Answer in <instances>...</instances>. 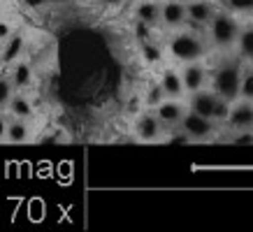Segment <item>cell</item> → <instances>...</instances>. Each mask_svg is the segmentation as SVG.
I'll use <instances>...</instances> for the list:
<instances>
[{"label":"cell","instance_id":"19","mask_svg":"<svg viewBox=\"0 0 253 232\" xmlns=\"http://www.w3.org/2000/svg\"><path fill=\"white\" fill-rule=\"evenodd\" d=\"M239 98H244V100H253V70H244V72H242Z\"/></svg>","mask_w":253,"mask_h":232},{"label":"cell","instance_id":"12","mask_svg":"<svg viewBox=\"0 0 253 232\" xmlns=\"http://www.w3.org/2000/svg\"><path fill=\"white\" fill-rule=\"evenodd\" d=\"M161 88L165 93V98H181L184 95V81H181V72L176 70H165L161 75Z\"/></svg>","mask_w":253,"mask_h":232},{"label":"cell","instance_id":"6","mask_svg":"<svg viewBox=\"0 0 253 232\" xmlns=\"http://www.w3.org/2000/svg\"><path fill=\"white\" fill-rule=\"evenodd\" d=\"M163 128L161 118L156 116V112H142L135 121V135H137L139 142H158L163 137Z\"/></svg>","mask_w":253,"mask_h":232},{"label":"cell","instance_id":"27","mask_svg":"<svg viewBox=\"0 0 253 232\" xmlns=\"http://www.w3.org/2000/svg\"><path fill=\"white\" fill-rule=\"evenodd\" d=\"M12 33H14V31H12V26H9L7 21H2V19H0V42H5Z\"/></svg>","mask_w":253,"mask_h":232},{"label":"cell","instance_id":"30","mask_svg":"<svg viewBox=\"0 0 253 232\" xmlns=\"http://www.w3.org/2000/svg\"><path fill=\"white\" fill-rule=\"evenodd\" d=\"M70 2H75V0H49V5H70Z\"/></svg>","mask_w":253,"mask_h":232},{"label":"cell","instance_id":"9","mask_svg":"<svg viewBox=\"0 0 253 232\" xmlns=\"http://www.w3.org/2000/svg\"><path fill=\"white\" fill-rule=\"evenodd\" d=\"M181 81H184V88L188 93H195L200 88H205V84H207V68L198 61L186 63L184 70H181Z\"/></svg>","mask_w":253,"mask_h":232},{"label":"cell","instance_id":"10","mask_svg":"<svg viewBox=\"0 0 253 232\" xmlns=\"http://www.w3.org/2000/svg\"><path fill=\"white\" fill-rule=\"evenodd\" d=\"M161 21L168 26V28H179L188 21V12H186V5L179 2V0H168L165 5H161Z\"/></svg>","mask_w":253,"mask_h":232},{"label":"cell","instance_id":"22","mask_svg":"<svg viewBox=\"0 0 253 232\" xmlns=\"http://www.w3.org/2000/svg\"><path fill=\"white\" fill-rule=\"evenodd\" d=\"M228 5L237 14H253V0H228Z\"/></svg>","mask_w":253,"mask_h":232},{"label":"cell","instance_id":"13","mask_svg":"<svg viewBox=\"0 0 253 232\" xmlns=\"http://www.w3.org/2000/svg\"><path fill=\"white\" fill-rule=\"evenodd\" d=\"M9 79H12V84H14L16 91H23V88H28V86L33 84V68L28 63L16 61L14 65H12Z\"/></svg>","mask_w":253,"mask_h":232},{"label":"cell","instance_id":"29","mask_svg":"<svg viewBox=\"0 0 253 232\" xmlns=\"http://www.w3.org/2000/svg\"><path fill=\"white\" fill-rule=\"evenodd\" d=\"M100 5H105V7H114V5H119L121 0H98Z\"/></svg>","mask_w":253,"mask_h":232},{"label":"cell","instance_id":"24","mask_svg":"<svg viewBox=\"0 0 253 232\" xmlns=\"http://www.w3.org/2000/svg\"><path fill=\"white\" fill-rule=\"evenodd\" d=\"M232 142L239 144V147H244V144H253V128H249V130H237V135L232 137Z\"/></svg>","mask_w":253,"mask_h":232},{"label":"cell","instance_id":"15","mask_svg":"<svg viewBox=\"0 0 253 232\" xmlns=\"http://www.w3.org/2000/svg\"><path fill=\"white\" fill-rule=\"evenodd\" d=\"M23 46H26V38L21 33H12L5 39V46H2V63H16V58L23 51Z\"/></svg>","mask_w":253,"mask_h":232},{"label":"cell","instance_id":"23","mask_svg":"<svg viewBox=\"0 0 253 232\" xmlns=\"http://www.w3.org/2000/svg\"><path fill=\"white\" fill-rule=\"evenodd\" d=\"M165 100V93H163L161 84H156L149 88V93H146V105H151V107H156V105H161V102Z\"/></svg>","mask_w":253,"mask_h":232},{"label":"cell","instance_id":"4","mask_svg":"<svg viewBox=\"0 0 253 232\" xmlns=\"http://www.w3.org/2000/svg\"><path fill=\"white\" fill-rule=\"evenodd\" d=\"M179 128L186 132V137L191 142H207L216 135V121L214 118H207L202 114H195V112H186L184 121L179 123Z\"/></svg>","mask_w":253,"mask_h":232},{"label":"cell","instance_id":"16","mask_svg":"<svg viewBox=\"0 0 253 232\" xmlns=\"http://www.w3.org/2000/svg\"><path fill=\"white\" fill-rule=\"evenodd\" d=\"M7 112L14 118H31L33 116V105H31V100L26 98V95H21V93H14L12 95V100L7 102Z\"/></svg>","mask_w":253,"mask_h":232},{"label":"cell","instance_id":"28","mask_svg":"<svg viewBox=\"0 0 253 232\" xmlns=\"http://www.w3.org/2000/svg\"><path fill=\"white\" fill-rule=\"evenodd\" d=\"M7 118H5V114H2V112H0V142H2V139H5V135H7Z\"/></svg>","mask_w":253,"mask_h":232},{"label":"cell","instance_id":"25","mask_svg":"<svg viewBox=\"0 0 253 232\" xmlns=\"http://www.w3.org/2000/svg\"><path fill=\"white\" fill-rule=\"evenodd\" d=\"M135 33H137V38L144 42V39L151 38V23H144V21H137V28H135Z\"/></svg>","mask_w":253,"mask_h":232},{"label":"cell","instance_id":"21","mask_svg":"<svg viewBox=\"0 0 253 232\" xmlns=\"http://www.w3.org/2000/svg\"><path fill=\"white\" fill-rule=\"evenodd\" d=\"M142 56H144L146 63H158L163 58V51H161V46H158V44H154V42L144 39V42H142Z\"/></svg>","mask_w":253,"mask_h":232},{"label":"cell","instance_id":"5","mask_svg":"<svg viewBox=\"0 0 253 232\" xmlns=\"http://www.w3.org/2000/svg\"><path fill=\"white\" fill-rule=\"evenodd\" d=\"M225 123L230 125L235 132L253 128V100H244V98H237L235 102H230V112H228V118H225Z\"/></svg>","mask_w":253,"mask_h":232},{"label":"cell","instance_id":"2","mask_svg":"<svg viewBox=\"0 0 253 232\" xmlns=\"http://www.w3.org/2000/svg\"><path fill=\"white\" fill-rule=\"evenodd\" d=\"M205 51H207V44L198 33H176L174 38L169 39V54L181 63L200 61L205 56Z\"/></svg>","mask_w":253,"mask_h":232},{"label":"cell","instance_id":"11","mask_svg":"<svg viewBox=\"0 0 253 232\" xmlns=\"http://www.w3.org/2000/svg\"><path fill=\"white\" fill-rule=\"evenodd\" d=\"M186 12H188V21L195 23V26H209L211 16H214V7L209 5L207 0H193V2H188Z\"/></svg>","mask_w":253,"mask_h":232},{"label":"cell","instance_id":"18","mask_svg":"<svg viewBox=\"0 0 253 232\" xmlns=\"http://www.w3.org/2000/svg\"><path fill=\"white\" fill-rule=\"evenodd\" d=\"M237 46H239V54L244 56L246 61H253V26L239 31L237 38Z\"/></svg>","mask_w":253,"mask_h":232},{"label":"cell","instance_id":"20","mask_svg":"<svg viewBox=\"0 0 253 232\" xmlns=\"http://www.w3.org/2000/svg\"><path fill=\"white\" fill-rule=\"evenodd\" d=\"M16 93L14 84H12V79L9 77H0V109L7 107V102L12 100V95Z\"/></svg>","mask_w":253,"mask_h":232},{"label":"cell","instance_id":"3","mask_svg":"<svg viewBox=\"0 0 253 232\" xmlns=\"http://www.w3.org/2000/svg\"><path fill=\"white\" fill-rule=\"evenodd\" d=\"M209 35H211V42L218 49H230L232 44H237V38H239L237 19L232 14H225V12L214 14L211 21H209Z\"/></svg>","mask_w":253,"mask_h":232},{"label":"cell","instance_id":"14","mask_svg":"<svg viewBox=\"0 0 253 232\" xmlns=\"http://www.w3.org/2000/svg\"><path fill=\"white\" fill-rule=\"evenodd\" d=\"M7 142L12 144H23L31 139V125L26 123V118H12L7 123V135H5Z\"/></svg>","mask_w":253,"mask_h":232},{"label":"cell","instance_id":"1","mask_svg":"<svg viewBox=\"0 0 253 232\" xmlns=\"http://www.w3.org/2000/svg\"><path fill=\"white\" fill-rule=\"evenodd\" d=\"M239 84H242V68L237 63H223L214 70L211 77V91L228 102H235L239 98Z\"/></svg>","mask_w":253,"mask_h":232},{"label":"cell","instance_id":"7","mask_svg":"<svg viewBox=\"0 0 253 232\" xmlns=\"http://www.w3.org/2000/svg\"><path fill=\"white\" fill-rule=\"evenodd\" d=\"M154 112L161 118L163 128H174V125H179L184 121L186 116V107L179 102V98H165L161 105H156Z\"/></svg>","mask_w":253,"mask_h":232},{"label":"cell","instance_id":"17","mask_svg":"<svg viewBox=\"0 0 253 232\" xmlns=\"http://www.w3.org/2000/svg\"><path fill=\"white\" fill-rule=\"evenodd\" d=\"M135 16H137V21H144V23L161 21V5L156 0H142L135 7Z\"/></svg>","mask_w":253,"mask_h":232},{"label":"cell","instance_id":"8","mask_svg":"<svg viewBox=\"0 0 253 232\" xmlns=\"http://www.w3.org/2000/svg\"><path fill=\"white\" fill-rule=\"evenodd\" d=\"M218 102H221V98H218L214 91L200 88V91L191 93V105H188V109H191V112H195V114L207 116V118H214Z\"/></svg>","mask_w":253,"mask_h":232},{"label":"cell","instance_id":"26","mask_svg":"<svg viewBox=\"0 0 253 232\" xmlns=\"http://www.w3.org/2000/svg\"><path fill=\"white\" fill-rule=\"evenodd\" d=\"M23 7L33 9V12H40V9H44L46 5H49V0H21Z\"/></svg>","mask_w":253,"mask_h":232}]
</instances>
